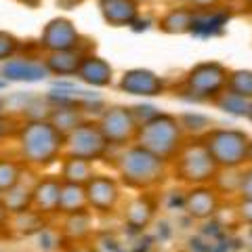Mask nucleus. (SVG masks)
Here are the masks:
<instances>
[{"instance_id":"obj_1","label":"nucleus","mask_w":252,"mask_h":252,"mask_svg":"<svg viewBox=\"0 0 252 252\" xmlns=\"http://www.w3.org/2000/svg\"><path fill=\"white\" fill-rule=\"evenodd\" d=\"M19 160L32 168H49L65 154V135L49 118H30L17 130Z\"/></svg>"},{"instance_id":"obj_2","label":"nucleus","mask_w":252,"mask_h":252,"mask_svg":"<svg viewBox=\"0 0 252 252\" xmlns=\"http://www.w3.org/2000/svg\"><path fill=\"white\" fill-rule=\"evenodd\" d=\"M114 166L122 187L132 191H156L170 177V164L137 143L122 147Z\"/></svg>"},{"instance_id":"obj_3","label":"nucleus","mask_w":252,"mask_h":252,"mask_svg":"<svg viewBox=\"0 0 252 252\" xmlns=\"http://www.w3.org/2000/svg\"><path fill=\"white\" fill-rule=\"evenodd\" d=\"M185 139H187V135L179 122V116L158 112L143 124H139L135 143L145 147L147 152L160 156L162 160H166L170 164L172 158L183 147Z\"/></svg>"},{"instance_id":"obj_4","label":"nucleus","mask_w":252,"mask_h":252,"mask_svg":"<svg viewBox=\"0 0 252 252\" xmlns=\"http://www.w3.org/2000/svg\"><path fill=\"white\" fill-rule=\"evenodd\" d=\"M217 172L219 166L208 154V149L204 147L200 137L185 139L183 147L179 149V154L170 162V177L185 187L212 183Z\"/></svg>"},{"instance_id":"obj_5","label":"nucleus","mask_w":252,"mask_h":252,"mask_svg":"<svg viewBox=\"0 0 252 252\" xmlns=\"http://www.w3.org/2000/svg\"><path fill=\"white\" fill-rule=\"evenodd\" d=\"M200 141L219 168H244L248 164L250 135L246 130L229 128V126H210L200 135Z\"/></svg>"},{"instance_id":"obj_6","label":"nucleus","mask_w":252,"mask_h":252,"mask_svg":"<svg viewBox=\"0 0 252 252\" xmlns=\"http://www.w3.org/2000/svg\"><path fill=\"white\" fill-rule=\"evenodd\" d=\"M227 76H229V69L220 61H202L187 69L183 86L191 99L212 103L225 91Z\"/></svg>"},{"instance_id":"obj_7","label":"nucleus","mask_w":252,"mask_h":252,"mask_svg":"<svg viewBox=\"0 0 252 252\" xmlns=\"http://www.w3.org/2000/svg\"><path fill=\"white\" fill-rule=\"evenodd\" d=\"M109 143L105 141L97 120H84L78 124L72 132L65 135V154L76 156L89 162L107 160L109 156Z\"/></svg>"},{"instance_id":"obj_8","label":"nucleus","mask_w":252,"mask_h":252,"mask_svg":"<svg viewBox=\"0 0 252 252\" xmlns=\"http://www.w3.org/2000/svg\"><path fill=\"white\" fill-rule=\"evenodd\" d=\"M97 124L103 132L109 147L122 149L126 145L135 143V135L139 124L132 116V109L128 105H109L99 114Z\"/></svg>"},{"instance_id":"obj_9","label":"nucleus","mask_w":252,"mask_h":252,"mask_svg":"<svg viewBox=\"0 0 252 252\" xmlns=\"http://www.w3.org/2000/svg\"><path fill=\"white\" fill-rule=\"evenodd\" d=\"M86 206L97 215H114L122 202V183L118 177L94 175L84 183Z\"/></svg>"},{"instance_id":"obj_10","label":"nucleus","mask_w":252,"mask_h":252,"mask_svg":"<svg viewBox=\"0 0 252 252\" xmlns=\"http://www.w3.org/2000/svg\"><path fill=\"white\" fill-rule=\"evenodd\" d=\"M82 46V34L78 32L76 23L69 17H53L40 32L38 49L42 53L67 51Z\"/></svg>"},{"instance_id":"obj_11","label":"nucleus","mask_w":252,"mask_h":252,"mask_svg":"<svg viewBox=\"0 0 252 252\" xmlns=\"http://www.w3.org/2000/svg\"><path fill=\"white\" fill-rule=\"evenodd\" d=\"M118 91L130 97H160L166 93V80L147 67L126 69L118 80Z\"/></svg>"},{"instance_id":"obj_12","label":"nucleus","mask_w":252,"mask_h":252,"mask_svg":"<svg viewBox=\"0 0 252 252\" xmlns=\"http://www.w3.org/2000/svg\"><path fill=\"white\" fill-rule=\"evenodd\" d=\"M220 208V193L212 183L193 185L185 189L183 195V210L193 220H208Z\"/></svg>"},{"instance_id":"obj_13","label":"nucleus","mask_w":252,"mask_h":252,"mask_svg":"<svg viewBox=\"0 0 252 252\" xmlns=\"http://www.w3.org/2000/svg\"><path fill=\"white\" fill-rule=\"evenodd\" d=\"M0 76L6 82H42L51 74L44 65L42 57H32V55H15V57L6 59L0 65Z\"/></svg>"},{"instance_id":"obj_14","label":"nucleus","mask_w":252,"mask_h":252,"mask_svg":"<svg viewBox=\"0 0 252 252\" xmlns=\"http://www.w3.org/2000/svg\"><path fill=\"white\" fill-rule=\"evenodd\" d=\"M158 210H160V198L156 191H139L124 208V225L130 231H143L152 225Z\"/></svg>"},{"instance_id":"obj_15","label":"nucleus","mask_w":252,"mask_h":252,"mask_svg":"<svg viewBox=\"0 0 252 252\" xmlns=\"http://www.w3.org/2000/svg\"><path fill=\"white\" fill-rule=\"evenodd\" d=\"M76 80H80L84 86H91V89H107L114 84V67L101 55H94L93 51L84 53L80 67L76 72Z\"/></svg>"},{"instance_id":"obj_16","label":"nucleus","mask_w":252,"mask_h":252,"mask_svg":"<svg viewBox=\"0 0 252 252\" xmlns=\"http://www.w3.org/2000/svg\"><path fill=\"white\" fill-rule=\"evenodd\" d=\"M61 185H63V181L59 175L38 177L34 181V187H32V208L42 212L44 217L57 215Z\"/></svg>"},{"instance_id":"obj_17","label":"nucleus","mask_w":252,"mask_h":252,"mask_svg":"<svg viewBox=\"0 0 252 252\" xmlns=\"http://www.w3.org/2000/svg\"><path fill=\"white\" fill-rule=\"evenodd\" d=\"M99 13L112 28H130L141 17V4L137 0H99Z\"/></svg>"},{"instance_id":"obj_18","label":"nucleus","mask_w":252,"mask_h":252,"mask_svg":"<svg viewBox=\"0 0 252 252\" xmlns=\"http://www.w3.org/2000/svg\"><path fill=\"white\" fill-rule=\"evenodd\" d=\"M198 26V11L189 4H175L158 19V30L166 36H185Z\"/></svg>"},{"instance_id":"obj_19","label":"nucleus","mask_w":252,"mask_h":252,"mask_svg":"<svg viewBox=\"0 0 252 252\" xmlns=\"http://www.w3.org/2000/svg\"><path fill=\"white\" fill-rule=\"evenodd\" d=\"M82 46L78 49H67V51H53V53H44V65L49 69L51 76H59V78H76V72L80 67V61L84 57Z\"/></svg>"},{"instance_id":"obj_20","label":"nucleus","mask_w":252,"mask_h":252,"mask_svg":"<svg viewBox=\"0 0 252 252\" xmlns=\"http://www.w3.org/2000/svg\"><path fill=\"white\" fill-rule=\"evenodd\" d=\"M49 120L57 126L63 135H67V132H72L78 124L84 122V109H82V105L78 103V101L57 103V105H51Z\"/></svg>"},{"instance_id":"obj_21","label":"nucleus","mask_w":252,"mask_h":252,"mask_svg":"<svg viewBox=\"0 0 252 252\" xmlns=\"http://www.w3.org/2000/svg\"><path fill=\"white\" fill-rule=\"evenodd\" d=\"M61 166H59V177L63 183H76V185H84L93 175H94V168H93V162L89 160H82V158H76V156H67L63 154L61 158Z\"/></svg>"},{"instance_id":"obj_22","label":"nucleus","mask_w":252,"mask_h":252,"mask_svg":"<svg viewBox=\"0 0 252 252\" xmlns=\"http://www.w3.org/2000/svg\"><path fill=\"white\" fill-rule=\"evenodd\" d=\"M61 231L67 240L72 242H82L93 233V212L86 210H78L72 215H63V225Z\"/></svg>"},{"instance_id":"obj_23","label":"nucleus","mask_w":252,"mask_h":252,"mask_svg":"<svg viewBox=\"0 0 252 252\" xmlns=\"http://www.w3.org/2000/svg\"><path fill=\"white\" fill-rule=\"evenodd\" d=\"M32 187H34V183L28 185L26 179H21L17 185H13L4 193H0V200H2V204L11 215H17V212L32 208Z\"/></svg>"},{"instance_id":"obj_24","label":"nucleus","mask_w":252,"mask_h":252,"mask_svg":"<svg viewBox=\"0 0 252 252\" xmlns=\"http://www.w3.org/2000/svg\"><path fill=\"white\" fill-rule=\"evenodd\" d=\"M44 225H46V217L34 208L17 212V215H11V220H9V229L19 231L21 235L40 233L44 229Z\"/></svg>"},{"instance_id":"obj_25","label":"nucleus","mask_w":252,"mask_h":252,"mask_svg":"<svg viewBox=\"0 0 252 252\" xmlns=\"http://www.w3.org/2000/svg\"><path fill=\"white\" fill-rule=\"evenodd\" d=\"M86 193H84V185H76V183H63L61 185V193H59V215H72L78 210H86Z\"/></svg>"},{"instance_id":"obj_26","label":"nucleus","mask_w":252,"mask_h":252,"mask_svg":"<svg viewBox=\"0 0 252 252\" xmlns=\"http://www.w3.org/2000/svg\"><path fill=\"white\" fill-rule=\"evenodd\" d=\"M225 91L250 101L252 99V69H229Z\"/></svg>"},{"instance_id":"obj_27","label":"nucleus","mask_w":252,"mask_h":252,"mask_svg":"<svg viewBox=\"0 0 252 252\" xmlns=\"http://www.w3.org/2000/svg\"><path fill=\"white\" fill-rule=\"evenodd\" d=\"M26 164L21 160H9V158H0V193L6 189L17 185L19 181L26 177Z\"/></svg>"},{"instance_id":"obj_28","label":"nucleus","mask_w":252,"mask_h":252,"mask_svg":"<svg viewBox=\"0 0 252 252\" xmlns=\"http://www.w3.org/2000/svg\"><path fill=\"white\" fill-rule=\"evenodd\" d=\"M212 103L223 109L225 114H231V116H246V109H248V101L246 99L235 97V94L227 93V91L220 93Z\"/></svg>"},{"instance_id":"obj_29","label":"nucleus","mask_w":252,"mask_h":252,"mask_svg":"<svg viewBox=\"0 0 252 252\" xmlns=\"http://www.w3.org/2000/svg\"><path fill=\"white\" fill-rule=\"evenodd\" d=\"M21 51V40L13 32L0 30V63H4L6 59L15 57Z\"/></svg>"},{"instance_id":"obj_30","label":"nucleus","mask_w":252,"mask_h":252,"mask_svg":"<svg viewBox=\"0 0 252 252\" xmlns=\"http://www.w3.org/2000/svg\"><path fill=\"white\" fill-rule=\"evenodd\" d=\"M238 195L244 200H252V164H246L242 168V179L238 187Z\"/></svg>"},{"instance_id":"obj_31","label":"nucleus","mask_w":252,"mask_h":252,"mask_svg":"<svg viewBox=\"0 0 252 252\" xmlns=\"http://www.w3.org/2000/svg\"><path fill=\"white\" fill-rule=\"evenodd\" d=\"M132 109V116H135V120L137 124H143L145 120H149L154 114H158L160 109L154 107V105H135V107H130Z\"/></svg>"},{"instance_id":"obj_32","label":"nucleus","mask_w":252,"mask_h":252,"mask_svg":"<svg viewBox=\"0 0 252 252\" xmlns=\"http://www.w3.org/2000/svg\"><path fill=\"white\" fill-rule=\"evenodd\" d=\"M220 2H223V0H185V4H189L191 9H195L198 13L210 11V9H217Z\"/></svg>"},{"instance_id":"obj_33","label":"nucleus","mask_w":252,"mask_h":252,"mask_svg":"<svg viewBox=\"0 0 252 252\" xmlns=\"http://www.w3.org/2000/svg\"><path fill=\"white\" fill-rule=\"evenodd\" d=\"M238 217L246 225H252V200L240 198V202H238Z\"/></svg>"},{"instance_id":"obj_34","label":"nucleus","mask_w":252,"mask_h":252,"mask_svg":"<svg viewBox=\"0 0 252 252\" xmlns=\"http://www.w3.org/2000/svg\"><path fill=\"white\" fill-rule=\"evenodd\" d=\"M55 2H57V6L63 11H74L84 2V0H55Z\"/></svg>"},{"instance_id":"obj_35","label":"nucleus","mask_w":252,"mask_h":252,"mask_svg":"<svg viewBox=\"0 0 252 252\" xmlns=\"http://www.w3.org/2000/svg\"><path fill=\"white\" fill-rule=\"evenodd\" d=\"M9 135H11V122L4 116H0V143H4Z\"/></svg>"},{"instance_id":"obj_36","label":"nucleus","mask_w":252,"mask_h":252,"mask_svg":"<svg viewBox=\"0 0 252 252\" xmlns=\"http://www.w3.org/2000/svg\"><path fill=\"white\" fill-rule=\"evenodd\" d=\"M9 220H11V212L6 210L2 200H0V229H9Z\"/></svg>"},{"instance_id":"obj_37","label":"nucleus","mask_w":252,"mask_h":252,"mask_svg":"<svg viewBox=\"0 0 252 252\" xmlns=\"http://www.w3.org/2000/svg\"><path fill=\"white\" fill-rule=\"evenodd\" d=\"M15 2H19L21 6H26V9H32V11H34V9H40L44 0H15Z\"/></svg>"},{"instance_id":"obj_38","label":"nucleus","mask_w":252,"mask_h":252,"mask_svg":"<svg viewBox=\"0 0 252 252\" xmlns=\"http://www.w3.org/2000/svg\"><path fill=\"white\" fill-rule=\"evenodd\" d=\"M246 118H248V120L252 122V99L248 101V109H246Z\"/></svg>"},{"instance_id":"obj_39","label":"nucleus","mask_w":252,"mask_h":252,"mask_svg":"<svg viewBox=\"0 0 252 252\" xmlns=\"http://www.w3.org/2000/svg\"><path fill=\"white\" fill-rule=\"evenodd\" d=\"M248 164H252V139H250V147H248Z\"/></svg>"},{"instance_id":"obj_40","label":"nucleus","mask_w":252,"mask_h":252,"mask_svg":"<svg viewBox=\"0 0 252 252\" xmlns=\"http://www.w3.org/2000/svg\"><path fill=\"white\" fill-rule=\"evenodd\" d=\"M137 2H139L141 6H145V4H149V2H154V0H137Z\"/></svg>"},{"instance_id":"obj_41","label":"nucleus","mask_w":252,"mask_h":252,"mask_svg":"<svg viewBox=\"0 0 252 252\" xmlns=\"http://www.w3.org/2000/svg\"><path fill=\"white\" fill-rule=\"evenodd\" d=\"M2 107H4V101H2V99H0V112H2Z\"/></svg>"},{"instance_id":"obj_42","label":"nucleus","mask_w":252,"mask_h":252,"mask_svg":"<svg viewBox=\"0 0 252 252\" xmlns=\"http://www.w3.org/2000/svg\"><path fill=\"white\" fill-rule=\"evenodd\" d=\"M242 2H244V4H252V0H242Z\"/></svg>"},{"instance_id":"obj_43","label":"nucleus","mask_w":252,"mask_h":252,"mask_svg":"<svg viewBox=\"0 0 252 252\" xmlns=\"http://www.w3.org/2000/svg\"><path fill=\"white\" fill-rule=\"evenodd\" d=\"M248 11H250V13H252V4H248Z\"/></svg>"},{"instance_id":"obj_44","label":"nucleus","mask_w":252,"mask_h":252,"mask_svg":"<svg viewBox=\"0 0 252 252\" xmlns=\"http://www.w3.org/2000/svg\"><path fill=\"white\" fill-rule=\"evenodd\" d=\"M227 2H233V0H227Z\"/></svg>"}]
</instances>
